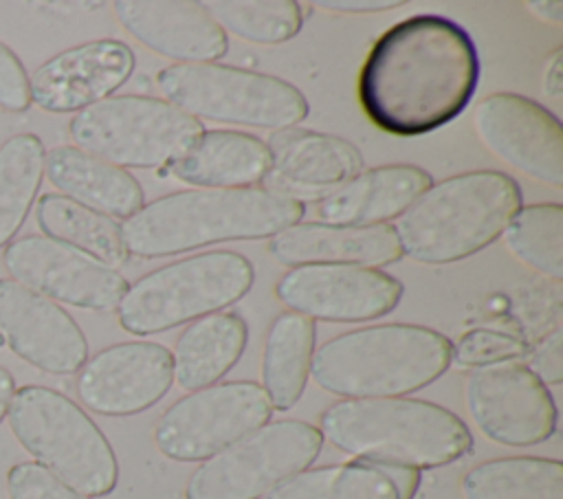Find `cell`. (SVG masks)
Returning a JSON list of instances; mask_svg holds the SVG:
<instances>
[{
    "instance_id": "cell-39",
    "label": "cell",
    "mask_w": 563,
    "mask_h": 499,
    "mask_svg": "<svg viewBox=\"0 0 563 499\" xmlns=\"http://www.w3.org/2000/svg\"><path fill=\"white\" fill-rule=\"evenodd\" d=\"M528 7L532 9L534 15H539L545 22L561 24L563 20V4L559 0H530Z\"/></svg>"
},
{
    "instance_id": "cell-24",
    "label": "cell",
    "mask_w": 563,
    "mask_h": 499,
    "mask_svg": "<svg viewBox=\"0 0 563 499\" xmlns=\"http://www.w3.org/2000/svg\"><path fill=\"white\" fill-rule=\"evenodd\" d=\"M271 169L266 143L238 130H205L172 165L180 182L200 189L257 187Z\"/></svg>"
},
{
    "instance_id": "cell-12",
    "label": "cell",
    "mask_w": 563,
    "mask_h": 499,
    "mask_svg": "<svg viewBox=\"0 0 563 499\" xmlns=\"http://www.w3.org/2000/svg\"><path fill=\"white\" fill-rule=\"evenodd\" d=\"M466 409L484 437L504 446H534L556 433L550 389L517 361L477 367L466 376Z\"/></svg>"
},
{
    "instance_id": "cell-40",
    "label": "cell",
    "mask_w": 563,
    "mask_h": 499,
    "mask_svg": "<svg viewBox=\"0 0 563 499\" xmlns=\"http://www.w3.org/2000/svg\"><path fill=\"white\" fill-rule=\"evenodd\" d=\"M13 393H15V378L7 367L0 365V422L4 420V415L9 411Z\"/></svg>"
},
{
    "instance_id": "cell-27",
    "label": "cell",
    "mask_w": 563,
    "mask_h": 499,
    "mask_svg": "<svg viewBox=\"0 0 563 499\" xmlns=\"http://www.w3.org/2000/svg\"><path fill=\"white\" fill-rule=\"evenodd\" d=\"M314 321L286 310L268 328L262 354V389L277 411L292 409L306 391L314 354Z\"/></svg>"
},
{
    "instance_id": "cell-8",
    "label": "cell",
    "mask_w": 563,
    "mask_h": 499,
    "mask_svg": "<svg viewBox=\"0 0 563 499\" xmlns=\"http://www.w3.org/2000/svg\"><path fill=\"white\" fill-rule=\"evenodd\" d=\"M165 101L194 119L284 130L308 117L303 92L275 75L227 64H172L156 75Z\"/></svg>"
},
{
    "instance_id": "cell-31",
    "label": "cell",
    "mask_w": 563,
    "mask_h": 499,
    "mask_svg": "<svg viewBox=\"0 0 563 499\" xmlns=\"http://www.w3.org/2000/svg\"><path fill=\"white\" fill-rule=\"evenodd\" d=\"M501 235L519 262L552 279L563 277V207L559 202L521 207Z\"/></svg>"
},
{
    "instance_id": "cell-11",
    "label": "cell",
    "mask_w": 563,
    "mask_h": 499,
    "mask_svg": "<svg viewBox=\"0 0 563 499\" xmlns=\"http://www.w3.org/2000/svg\"><path fill=\"white\" fill-rule=\"evenodd\" d=\"M271 415L260 382H216L172 402L154 424V444L174 462H205L268 424Z\"/></svg>"
},
{
    "instance_id": "cell-3",
    "label": "cell",
    "mask_w": 563,
    "mask_h": 499,
    "mask_svg": "<svg viewBox=\"0 0 563 499\" xmlns=\"http://www.w3.org/2000/svg\"><path fill=\"white\" fill-rule=\"evenodd\" d=\"M319 431L358 462L413 470L449 466L473 448L455 411L418 398H345L321 413Z\"/></svg>"
},
{
    "instance_id": "cell-26",
    "label": "cell",
    "mask_w": 563,
    "mask_h": 499,
    "mask_svg": "<svg viewBox=\"0 0 563 499\" xmlns=\"http://www.w3.org/2000/svg\"><path fill=\"white\" fill-rule=\"evenodd\" d=\"M249 343V325L238 312H211L178 334L172 363L174 380L187 389H205L224 378L242 358Z\"/></svg>"
},
{
    "instance_id": "cell-4",
    "label": "cell",
    "mask_w": 563,
    "mask_h": 499,
    "mask_svg": "<svg viewBox=\"0 0 563 499\" xmlns=\"http://www.w3.org/2000/svg\"><path fill=\"white\" fill-rule=\"evenodd\" d=\"M453 343L418 323H378L336 334L312 354L310 376L343 398H402L451 367Z\"/></svg>"
},
{
    "instance_id": "cell-30",
    "label": "cell",
    "mask_w": 563,
    "mask_h": 499,
    "mask_svg": "<svg viewBox=\"0 0 563 499\" xmlns=\"http://www.w3.org/2000/svg\"><path fill=\"white\" fill-rule=\"evenodd\" d=\"M44 156L46 147L33 132L13 134L0 145V248L15 240L35 204Z\"/></svg>"
},
{
    "instance_id": "cell-32",
    "label": "cell",
    "mask_w": 563,
    "mask_h": 499,
    "mask_svg": "<svg viewBox=\"0 0 563 499\" xmlns=\"http://www.w3.org/2000/svg\"><path fill=\"white\" fill-rule=\"evenodd\" d=\"M211 18L227 33L255 44H282L303 26V4L297 0H211Z\"/></svg>"
},
{
    "instance_id": "cell-25",
    "label": "cell",
    "mask_w": 563,
    "mask_h": 499,
    "mask_svg": "<svg viewBox=\"0 0 563 499\" xmlns=\"http://www.w3.org/2000/svg\"><path fill=\"white\" fill-rule=\"evenodd\" d=\"M420 488V470L343 462L306 468L262 499H413Z\"/></svg>"
},
{
    "instance_id": "cell-29",
    "label": "cell",
    "mask_w": 563,
    "mask_h": 499,
    "mask_svg": "<svg viewBox=\"0 0 563 499\" xmlns=\"http://www.w3.org/2000/svg\"><path fill=\"white\" fill-rule=\"evenodd\" d=\"M464 499H563V464L510 455L479 462L462 477Z\"/></svg>"
},
{
    "instance_id": "cell-36",
    "label": "cell",
    "mask_w": 563,
    "mask_h": 499,
    "mask_svg": "<svg viewBox=\"0 0 563 499\" xmlns=\"http://www.w3.org/2000/svg\"><path fill=\"white\" fill-rule=\"evenodd\" d=\"M563 334L559 328H554L550 334H545L537 345L528 347V363L526 367L548 387V385H561L563 380Z\"/></svg>"
},
{
    "instance_id": "cell-22",
    "label": "cell",
    "mask_w": 563,
    "mask_h": 499,
    "mask_svg": "<svg viewBox=\"0 0 563 499\" xmlns=\"http://www.w3.org/2000/svg\"><path fill=\"white\" fill-rule=\"evenodd\" d=\"M431 182V174L418 165H378L319 198L314 209L323 224H387L400 218Z\"/></svg>"
},
{
    "instance_id": "cell-10",
    "label": "cell",
    "mask_w": 563,
    "mask_h": 499,
    "mask_svg": "<svg viewBox=\"0 0 563 499\" xmlns=\"http://www.w3.org/2000/svg\"><path fill=\"white\" fill-rule=\"evenodd\" d=\"M323 448L319 426L277 420L205 459L185 486V499H262L310 468Z\"/></svg>"
},
{
    "instance_id": "cell-7",
    "label": "cell",
    "mask_w": 563,
    "mask_h": 499,
    "mask_svg": "<svg viewBox=\"0 0 563 499\" xmlns=\"http://www.w3.org/2000/svg\"><path fill=\"white\" fill-rule=\"evenodd\" d=\"M253 279L251 259L235 251L183 257L130 284L117 306V319L134 336L167 332L233 306L246 297Z\"/></svg>"
},
{
    "instance_id": "cell-2",
    "label": "cell",
    "mask_w": 563,
    "mask_h": 499,
    "mask_svg": "<svg viewBox=\"0 0 563 499\" xmlns=\"http://www.w3.org/2000/svg\"><path fill=\"white\" fill-rule=\"evenodd\" d=\"M303 200L266 187L185 189L145 202L123 220L128 255L154 259L220 242L264 240L301 222Z\"/></svg>"
},
{
    "instance_id": "cell-21",
    "label": "cell",
    "mask_w": 563,
    "mask_h": 499,
    "mask_svg": "<svg viewBox=\"0 0 563 499\" xmlns=\"http://www.w3.org/2000/svg\"><path fill=\"white\" fill-rule=\"evenodd\" d=\"M268 253L288 268L308 264H347L380 268L396 264L402 248L391 224L297 222L271 237Z\"/></svg>"
},
{
    "instance_id": "cell-28",
    "label": "cell",
    "mask_w": 563,
    "mask_h": 499,
    "mask_svg": "<svg viewBox=\"0 0 563 499\" xmlns=\"http://www.w3.org/2000/svg\"><path fill=\"white\" fill-rule=\"evenodd\" d=\"M35 222L42 235L73 246L108 268L119 270L128 264V248L121 226L92 209H86L59 193H44L35 202Z\"/></svg>"
},
{
    "instance_id": "cell-15",
    "label": "cell",
    "mask_w": 563,
    "mask_h": 499,
    "mask_svg": "<svg viewBox=\"0 0 563 499\" xmlns=\"http://www.w3.org/2000/svg\"><path fill=\"white\" fill-rule=\"evenodd\" d=\"M174 385L172 352L154 341H125L86 358L77 374V396L86 409L125 418L152 409Z\"/></svg>"
},
{
    "instance_id": "cell-23",
    "label": "cell",
    "mask_w": 563,
    "mask_h": 499,
    "mask_svg": "<svg viewBox=\"0 0 563 499\" xmlns=\"http://www.w3.org/2000/svg\"><path fill=\"white\" fill-rule=\"evenodd\" d=\"M44 176L59 196L106 218L128 220L145 204L141 182L112 163L75 145H57L44 156Z\"/></svg>"
},
{
    "instance_id": "cell-17",
    "label": "cell",
    "mask_w": 563,
    "mask_h": 499,
    "mask_svg": "<svg viewBox=\"0 0 563 499\" xmlns=\"http://www.w3.org/2000/svg\"><path fill=\"white\" fill-rule=\"evenodd\" d=\"M0 334L18 358L53 376L75 374L88 358L79 323L53 299L9 277L0 279Z\"/></svg>"
},
{
    "instance_id": "cell-35",
    "label": "cell",
    "mask_w": 563,
    "mask_h": 499,
    "mask_svg": "<svg viewBox=\"0 0 563 499\" xmlns=\"http://www.w3.org/2000/svg\"><path fill=\"white\" fill-rule=\"evenodd\" d=\"M31 106L26 68L15 51L0 42V108L4 112H26Z\"/></svg>"
},
{
    "instance_id": "cell-33",
    "label": "cell",
    "mask_w": 563,
    "mask_h": 499,
    "mask_svg": "<svg viewBox=\"0 0 563 499\" xmlns=\"http://www.w3.org/2000/svg\"><path fill=\"white\" fill-rule=\"evenodd\" d=\"M528 343L510 332L493 328H473L453 343L451 361L462 367H486L495 363L517 361L528 354Z\"/></svg>"
},
{
    "instance_id": "cell-13",
    "label": "cell",
    "mask_w": 563,
    "mask_h": 499,
    "mask_svg": "<svg viewBox=\"0 0 563 499\" xmlns=\"http://www.w3.org/2000/svg\"><path fill=\"white\" fill-rule=\"evenodd\" d=\"M9 279L53 299L95 312H112L128 290V279L95 257L46 235H24L4 246Z\"/></svg>"
},
{
    "instance_id": "cell-18",
    "label": "cell",
    "mask_w": 563,
    "mask_h": 499,
    "mask_svg": "<svg viewBox=\"0 0 563 499\" xmlns=\"http://www.w3.org/2000/svg\"><path fill=\"white\" fill-rule=\"evenodd\" d=\"M134 51L114 37L68 46L29 77L31 101L44 112L68 114L112 97L134 73Z\"/></svg>"
},
{
    "instance_id": "cell-1",
    "label": "cell",
    "mask_w": 563,
    "mask_h": 499,
    "mask_svg": "<svg viewBox=\"0 0 563 499\" xmlns=\"http://www.w3.org/2000/svg\"><path fill=\"white\" fill-rule=\"evenodd\" d=\"M479 53L471 33L438 13L391 24L367 51L356 81L365 117L391 136L440 130L475 97Z\"/></svg>"
},
{
    "instance_id": "cell-14",
    "label": "cell",
    "mask_w": 563,
    "mask_h": 499,
    "mask_svg": "<svg viewBox=\"0 0 563 499\" xmlns=\"http://www.w3.org/2000/svg\"><path fill=\"white\" fill-rule=\"evenodd\" d=\"M405 286L380 268L347 264L295 266L275 284L277 299L308 319L361 323L389 314Z\"/></svg>"
},
{
    "instance_id": "cell-6",
    "label": "cell",
    "mask_w": 563,
    "mask_h": 499,
    "mask_svg": "<svg viewBox=\"0 0 563 499\" xmlns=\"http://www.w3.org/2000/svg\"><path fill=\"white\" fill-rule=\"evenodd\" d=\"M7 415L20 446L77 492L106 497L117 488L119 462L110 440L66 393L24 385L15 389Z\"/></svg>"
},
{
    "instance_id": "cell-34",
    "label": "cell",
    "mask_w": 563,
    "mask_h": 499,
    "mask_svg": "<svg viewBox=\"0 0 563 499\" xmlns=\"http://www.w3.org/2000/svg\"><path fill=\"white\" fill-rule=\"evenodd\" d=\"M9 499H90L37 462H18L7 473Z\"/></svg>"
},
{
    "instance_id": "cell-20",
    "label": "cell",
    "mask_w": 563,
    "mask_h": 499,
    "mask_svg": "<svg viewBox=\"0 0 563 499\" xmlns=\"http://www.w3.org/2000/svg\"><path fill=\"white\" fill-rule=\"evenodd\" d=\"M266 147L271 152L268 187L288 198L325 196L363 171V154L347 138L303 127L275 130Z\"/></svg>"
},
{
    "instance_id": "cell-38",
    "label": "cell",
    "mask_w": 563,
    "mask_h": 499,
    "mask_svg": "<svg viewBox=\"0 0 563 499\" xmlns=\"http://www.w3.org/2000/svg\"><path fill=\"white\" fill-rule=\"evenodd\" d=\"M561 46H556L548 57H545V66H543V92L550 99H561L563 95V73H561Z\"/></svg>"
},
{
    "instance_id": "cell-16",
    "label": "cell",
    "mask_w": 563,
    "mask_h": 499,
    "mask_svg": "<svg viewBox=\"0 0 563 499\" xmlns=\"http://www.w3.org/2000/svg\"><path fill=\"white\" fill-rule=\"evenodd\" d=\"M473 125L504 163L556 189L563 185V125L539 101L493 92L475 106Z\"/></svg>"
},
{
    "instance_id": "cell-9",
    "label": "cell",
    "mask_w": 563,
    "mask_h": 499,
    "mask_svg": "<svg viewBox=\"0 0 563 499\" xmlns=\"http://www.w3.org/2000/svg\"><path fill=\"white\" fill-rule=\"evenodd\" d=\"M202 132L198 119L150 95H114L68 121L75 147L121 169L169 167Z\"/></svg>"
},
{
    "instance_id": "cell-5",
    "label": "cell",
    "mask_w": 563,
    "mask_h": 499,
    "mask_svg": "<svg viewBox=\"0 0 563 499\" xmlns=\"http://www.w3.org/2000/svg\"><path fill=\"white\" fill-rule=\"evenodd\" d=\"M521 202V187L510 174L466 171L431 182L394 229L413 262L451 264L490 246Z\"/></svg>"
},
{
    "instance_id": "cell-19",
    "label": "cell",
    "mask_w": 563,
    "mask_h": 499,
    "mask_svg": "<svg viewBox=\"0 0 563 499\" xmlns=\"http://www.w3.org/2000/svg\"><path fill=\"white\" fill-rule=\"evenodd\" d=\"M121 26L143 46L176 64H213L229 37L200 0H117Z\"/></svg>"
},
{
    "instance_id": "cell-37",
    "label": "cell",
    "mask_w": 563,
    "mask_h": 499,
    "mask_svg": "<svg viewBox=\"0 0 563 499\" xmlns=\"http://www.w3.org/2000/svg\"><path fill=\"white\" fill-rule=\"evenodd\" d=\"M317 4L330 11H341V13H378V11L400 7L405 2L402 0H319Z\"/></svg>"
}]
</instances>
